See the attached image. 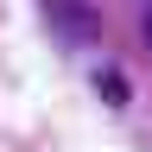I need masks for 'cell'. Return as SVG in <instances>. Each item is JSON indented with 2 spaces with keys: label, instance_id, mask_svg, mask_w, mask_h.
I'll list each match as a JSON object with an SVG mask.
<instances>
[{
  "label": "cell",
  "instance_id": "obj_1",
  "mask_svg": "<svg viewBox=\"0 0 152 152\" xmlns=\"http://www.w3.org/2000/svg\"><path fill=\"white\" fill-rule=\"evenodd\" d=\"M38 7L57 26V38H70V45H95L102 38V7L95 0H38Z\"/></svg>",
  "mask_w": 152,
  "mask_h": 152
},
{
  "label": "cell",
  "instance_id": "obj_3",
  "mask_svg": "<svg viewBox=\"0 0 152 152\" xmlns=\"http://www.w3.org/2000/svg\"><path fill=\"white\" fill-rule=\"evenodd\" d=\"M146 51H152V13H146Z\"/></svg>",
  "mask_w": 152,
  "mask_h": 152
},
{
  "label": "cell",
  "instance_id": "obj_2",
  "mask_svg": "<svg viewBox=\"0 0 152 152\" xmlns=\"http://www.w3.org/2000/svg\"><path fill=\"white\" fill-rule=\"evenodd\" d=\"M95 89H102V102H114V108H121L127 95H133V89H127V76L114 70V64H102V70H95Z\"/></svg>",
  "mask_w": 152,
  "mask_h": 152
},
{
  "label": "cell",
  "instance_id": "obj_4",
  "mask_svg": "<svg viewBox=\"0 0 152 152\" xmlns=\"http://www.w3.org/2000/svg\"><path fill=\"white\" fill-rule=\"evenodd\" d=\"M146 7H152V0H146Z\"/></svg>",
  "mask_w": 152,
  "mask_h": 152
}]
</instances>
